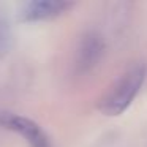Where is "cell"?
<instances>
[{"label": "cell", "instance_id": "4", "mask_svg": "<svg viewBox=\"0 0 147 147\" xmlns=\"http://www.w3.org/2000/svg\"><path fill=\"white\" fill-rule=\"evenodd\" d=\"M73 8L71 2H62V0H35L29 2L21 10V21L24 22H35V21L52 19L60 14L67 13Z\"/></svg>", "mask_w": 147, "mask_h": 147}, {"label": "cell", "instance_id": "2", "mask_svg": "<svg viewBox=\"0 0 147 147\" xmlns=\"http://www.w3.org/2000/svg\"><path fill=\"white\" fill-rule=\"evenodd\" d=\"M0 127L18 133L30 147H51L46 131L29 117L14 112H0Z\"/></svg>", "mask_w": 147, "mask_h": 147}, {"label": "cell", "instance_id": "3", "mask_svg": "<svg viewBox=\"0 0 147 147\" xmlns=\"http://www.w3.org/2000/svg\"><path fill=\"white\" fill-rule=\"evenodd\" d=\"M105 40L95 30L86 32L79 40L78 49L74 52V71L78 74H87L95 70V67L101 62L105 54Z\"/></svg>", "mask_w": 147, "mask_h": 147}, {"label": "cell", "instance_id": "1", "mask_svg": "<svg viewBox=\"0 0 147 147\" xmlns=\"http://www.w3.org/2000/svg\"><path fill=\"white\" fill-rule=\"evenodd\" d=\"M147 78V67L144 63H136L127 68L117 81L109 87V90L101 96L98 109L105 115L115 117L130 108L136 95L142 89Z\"/></svg>", "mask_w": 147, "mask_h": 147}]
</instances>
